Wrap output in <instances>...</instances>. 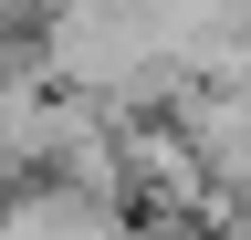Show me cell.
Returning <instances> with one entry per match:
<instances>
[{"label": "cell", "mask_w": 251, "mask_h": 240, "mask_svg": "<svg viewBox=\"0 0 251 240\" xmlns=\"http://www.w3.org/2000/svg\"><path fill=\"white\" fill-rule=\"evenodd\" d=\"M0 240H136L115 198H84L63 177H31V188L0 198Z\"/></svg>", "instance_id": "cell-1"}]
</instances>
